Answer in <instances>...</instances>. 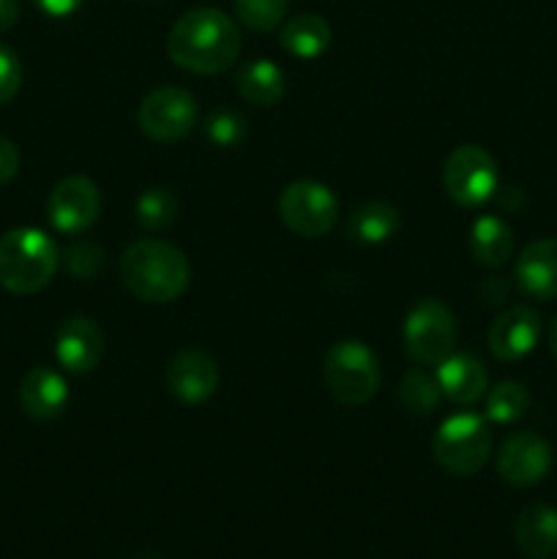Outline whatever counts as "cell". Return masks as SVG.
I'll list each match as a JSON object with an SVG mask.
<instances>
[{"instance_id": "6da1fadb", "label": "cell", "mask_w": 557, "mask_h": 559, "mask_svg": "<svg viewBox=\"0 0 557 559\" xmlns=\"http://www.w3.org/2000/svg\"><path fill=\"white\" fill-rule=\"evenodd\" d=\"M167 52L175 66L191 74H218L240 55V31L224 11L200 5L169 27Z\"/></svg>"}, {"instance_id": "2e32d148", "label": "cell", "mask_w": 557, "mask_h": 559, "mask_svg": "<svg viewBox=\"0 0 557 559\" xmlns=\"http://www.w3.org/2000/svg\"><path fill=\"white\" fill-rule=\"evenodd\" d=\"M435 369V380L440 385L442 396L451 399L453 404L478 402L486 388H489V371L470 353H451Z\"/></svg>"}, {"instance_id": "5b68a950", "label": "cell", "mask_w": 557, "mask_h": 559, "mask_svg": "<svg viewBox=\"0 0 557 559\" xmlns=\"http://www.w3.org/2000/svg\"><path fill=\"white\" fill-rule=\"evenodd\" d=\"M431 453L435 462L440 464L446 473L467 478L475 475L486 464L491 453V431L481 415L462 413L451 415L442 420L440 429L435 431L431 440Z\"/></svg>"}, {"instance_id": "9a60e30c", "label": "cell", "mask_w": 557, "mask_h": 559, "mask_svg": "<svg viewBox=\"0 0 557 559\" xmlns=\"http://www.w3.org/2000/svg\"><path fill=\"white\" fill-rule=\"evenodd\" d=\"M513 278L519 289L530 298H557V238H541L524 246L513 265Z\"/></svg>"}, {"instance_id": "52a82bcc", "label": "cell", "mask_w": 557, "mask_h": 559, "mask_svg": "<svg viewBox=\"0 0 557 559\" xmlns=\"http://www.w3.org/2000/svg\"><path fill=\"white\" fill-rule=\"evenodd\" d=\"M278 216L300 238H322L339 222V202L320 180H293L278 197Z\"/></svg>"}, {"instance_id": "ac0fdd59", "label": "cell", "mask_w": 557, "mask_h": 559, "mask_svg": "<svg viewBox=\"0 0 557 559\" xmlns=\"http://www.w3.org/2000/svg\"><path fill=\"white\" fill-rule=\"evenodd\" d=\"M519 551L530 559H552L557 555V511L544 502L524 508L513 524Z\"/></svg>"}, {"instance_id": "30bf717a", "label": "cell", "mask_w": 557, "mask_h": 559, "mask_svg": "<svg viewBox=\"0 0 557 559\" xmlns=\"http://www.w3.org/2000/svg\"><path fill=\"white\" fill-rule=\"evenodd\" d=\"M102 213V191L85 175H69L55 183L47 200V216L63 235H80L96 224Z\"/></svg>"}, {"instance_id": "f546056e", "label": "cell", "mask_w": 557, "mask_h": 559, "mask_svg": "<svg viewBox=\"0 0 557 559\" xmlns=\"http://www.w3.org/2000/svg\"><path fill=\"white\" fill-rule=\"evenodd\" d=\"M20 173V151L11 140L0 136V186L9 183Z\"/></svg>"}, {"instance_id": "7402d4cb", "label": "cell", "mask_w": 557, "mask_h": 559, "mask_svg": "<svg viewBox=\"0 0 557 559\" xmlns=\"http://www.w3.org/2000/svg\"><path fill=\"white\" fill-rule=\"evenodd\" d=\"M470 251L473 260L486 267H500L513 254V233L500 216H481L470 227Z\"/></svg>"}, {"instance_id": "cb8c5ba5", "label": "cell", "mask_w": 557, "mask_h": 559, "mask_svg": "<svg viewBox=\"0 0 557 559\" xmlns=\"http://www.w3.org/2000/svg\"><path fill=\"white\" fill-rule=\"evenodd\" d=\"M134 216L140 229H145V233H162L178 216V200L164 186H153V189H145L140 194V200L134 205Z\"/></svg>"}, {"instance_id": "7c38bea8", "label": "cell", "mask_w": 557, "mask_h": 559, "mask_svg": "<svg viewBox=\"0 0 557 559\" xmlns=\"http://www.w3.org/2000/svg\"><path fill=\"white\" fill-rule=\"evenodd\" d=\"M167 388L178 402L202 404L218 391V366L202 349H180L167 364Z\"/></svg>"}, {"instance_id": "ba28073f", "label": "cell", "mask_w": 557, "mask_h": 559, "mask_svg": "<svg viewBox=\"0 0 557 559\" xmlns=\"http://www.w3.org/2000/svg\"><path fill=\"white\" fill-rule=\"evenodd\" d=\"M497 183V162L491 153L481 145H459L448 153L446 167H442V186L448 197L462 207H478L495 197Z\"/></svg>"}, {"instance_id": "d6986e66", "label": "cell", "mask_w": 557, "mask_h": 559, "mask_svg": "<svg viewBox=\"0 0 557 559\" xmlns=\"http://www.w3.org/2000/svg\"><path fill=\"white\" fill-rule=\"evenodd\" d=\"M235 87L244 102L257 107H273L284 96V71L268 58L249 60L235 71Z\"/></svg>"}, {"instance_id": "484cf974", "label": "cell", "mask_w": 557, "mask_h": 559, "mask_svg": "<svg viewBox=\"0 0 557 559\" xmlns=\"http://www.w3.org/2000/svg\"><path fill=\"white\" fill-rule=\"evenodd\" d=\"M235 16L246 27L260 33L276 31L284 22L289 9V0H233Z\"/></svg>"}, {"instance_id": "e0dca14e", "label": "cell", "mask_w": 557, "mask_h": 559, "mask_svg": "<svg viewBox=\"0 0 557 559\" xmlns=\"http://www.w3.org/2000/svg\"><path fill=\"white\" fill-rule=\"evenodd\" d=\"M20 404L31 418L55 420L69 404V385L49 366H33L20 382Z\"/></svg>"}, {"instance_id": "9c48e42d", "label": "cell", "mask_w": 557, "mask_h": 559, "mask_svg": "<svg viewBox=\"0 0 557 559\" xmlns=\"http://www.w3.org/2000/svg\"><path fill=\"white\" fill-rule=\"evenodd\" d=\"M197 98L175 85L156 87L147 93L137 109V123L145 136L156 142H178L197 126Z\"/></svg>"}, {"instance_id": "7a4b0ae2", "label": "cell", "mask_w": 557, "mask_h": 559, "mask_svg": "<svg viewBox=\"0 0 557 559\" xmlns=\"http://www.w3.org/2000/svg\"><path fill=\"white\" fill-rule=\"evenodd\" d=\"M126 289L145 304H173L191 282V265L178 246L158 238H137L120 257Z\"/></svg>"}, {"instance_id": "603a6c76", "label": "cell", "mask_w": 557, "mask_h": 559, "mask_svg": "<svg viewBox=\"0 0 557 559\" xmlns=\"http://www.w3.org/2000/svg\"><path fill=\"white\" fill-rule=\"evenodd\" d=\"M396 399L399 407H402L404 413L420 415V418H424V415H431L440 407L442 391L440 385H437L435 377L426 374V371L420 369H410L407 374L402 377V382H399Z\"/></svg>"}, {"instance_id": "44dd1931", "label": "cell", "mask_w": 557, "mask_h": 559, "mask_svg": "<svg viewBox=\"0 0 557 559\" xmlns=\"http://www.w3.org/2000/svg\"><path fill=\"white\" fill-rule=\"evenodd\" d=\"M331 25L320 14H298L278 31V41L289 55L300 60H315L331 47Z\"/></svg>"}, {"instance_id": "4dcf8cb0", "label": "cell", "mask_w": 557, "mask_h": 559, "mask_svg": "<svg viewBox=\"0 0 557 559\" xmlns=\"http://www.w3.org/2000/svg\"><path fill=\"white\" fill-rule=\"evenodd\" d=\"M36 9H42L47 16H69L82 5V0H31Z\"/></svg>"}, {"instance_id": "d6a6232c", "label": "cell", "mask_w": 557, "mask_h": 559, "mask_svg": "<svg viewBox=\"0 0 557 559\" xmlns=\"http://www.w3.org/2000/svg\"><path fill=\"white\" fill-rule=\"evenodd\" d=\"M549 347H552V353H555V358H557V317H555V322H552V328H549Z\"/></svg>"}, {"instance_id": "3957f363", "label": "cell", "mask_w": 557, "mask_h": 559, "mask_svg": "<svg viewBox=\"0 0 557 559\" xmlns=\"http://www.w3.org/2000/svg\"><path fill=\"white\" fill-rule=\"evenodd\" d=\"M58 265V246L42 229L16 227L0 238V287L9 293H38L52 282Z\"/></svg>"}, {"instance_id": "d4e9b609", "label": "cell", "mask_w": 557, "mask_h": 559, "mask_svg": "<svg viewBox=\"0 0 557 559\" xmlns=\"http://www.w3.org/2000/svg\"><path fill=\"white\" fill-rule=\"evenodd\" d=\"M530 409V393L522 382H500L486 396V418L495 424H513Z\"/></svg>"}, {"instance_id": "5bb4252c", "label": "cell", "mask_w": 557, "mask_h": 559, "mask_svg": "<svg viewBox=\"0 0 557 559\" xmlns=\"http://www.w3.org/2000/svg\"><path fill=\"white\" fill-rule=\"evenodd\" d=\"M541 338V314L530 306H511L489 328V349L502 364L522 360Z\"/></svg>"}, {"instance_id": "8fae6325", "label": "cell", "mask_w": 557, "mask_h": 559, "mask_svg": "<svg viewBox=\"0 0 557 559\" xmlns=\"http://www.w3.org/2000/svg\"><path fill=\"white\" fill-rule=\"evenodd\" d=\"M552 469V445L535 431H513L497 453V473L511 486H533Z\"/></svg>"}, {"instance_id": "1f68e13d", "label": "cell", "mask_w": 557, "mask_h": 559, "mask_svg": "<svg viewBox=\"0 0 557 559\" xmlns=\"http://www.w3.org/2000/svg\"><path fill=\"white\" fill-rule=\"evenodd\" d=\"M20 0H0V31H9L20 20Z\"/></svg>"}, {"instance_id": "ffe728a7", "label": "cell", "mask_w": 557, "mask_h": 559, "mask_svg": "<svg viewBox=\"0 0 557 559\" xmlns=\"http://www.w3.org/2000/svg\"><path fill=\"white\" fill-rule=\"evenodd\" d=\"M399 227H402L399 211L388 205V202H364V205H358L347 216L349 240L364 246L386 243V240H391L399 233Z\"/></svg>"}, {"instance_id": "4316f807", "label": "cell", "mask_w": 557, "mask_h": 559, "mask_svg": "<svg viewBox=\"0 0 557 559\" xmlns=\"http://www.w3.org/2000/svg\"><path fill=\"white\" fill-rule=\"evenodd\" d=\"M246 131H249L246 118L235 109H216L205 120L208 140L218 147H238L246 140Z\"/></svg>"}, {"instance_id": "83f0119b", "label": "cell", "mask_w": 557, "mask_h": 559, "mask_svg": "<svg viewBox=\"0 0 557 559\" xmlns=\"http://www.w3.org/2000/svg\"><path fill=\"white\" fill-rule=\"evenodd\" d=\"M63 262H66V271L71 273L74 278H96L98 273L104 271L107 265V254H104L102 246L91 243V240H82V243H71L69 249L63 251Z\"/></svg>"}, {"instance_id": "f1b7e54d", "label": "cell", "mask_w": 557, "mask_h": 559, "mask_svg": "<svg viewBox=\"0 0 557 559\" xmlns=\"http://www.w3.org/2000/svg\"><path fill=\"white\" fill-rule=\"evenodd\" d=\"M22 87V63L16 52L5 44H0V107L9 104Z\"/></svg>"}, {"instance_id": "4fadbf2b", "label": "cell", "mask_w": 557, "mask_h": 559, "mask_svg": "<svg viewBox=\"0 0 557 559\" xmlns=\"http://www.w3.org/2000/svg\"><path fill=\"white\" fill-rule=\"evenodd\" d=\"M55 358L71 374H87L104 358V331L91 317H69L55 336Z\"/></svg>"}, {"instance_id": "8992f818", "label": "cell", "mask_w": 557, "mask_h": 559, "mask_svg": "<svg viewBox=\"0 0 557 559\" xmlns=\"http://www.w3.org/2000/svg\"><path fill=\"white\" fill-rule=\"evenodd\" d=\"M402 344L418 366L442 364L457 344V317L440 298L418 300L404 317Z\"/></svg>"}, {"instance_id": "277c9868", "label": "cell", "mask_w": 557, "mask_h": 559, "mask_svg": "<svg viewBox=\"0 0 557 559\" xmlns=\"http://www.w3.org/2000/svg\"><path fill=\"white\" fill-rule=\"evenodd\" d=\"M322 380L339 404L360 407L380 388V360L358 338L336 342L322 358Z\"/></svg>"}]
</instances>
